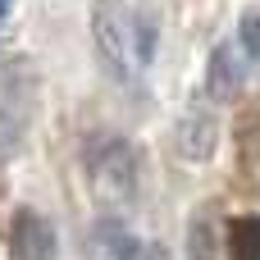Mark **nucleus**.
<instances>
[{
	"mask_svg": "<svg viewBox=\"0 0 260 260\" xmlns=\"http://www.w3.org/2000/svg\"><path fill=\"white\" fill-rule=\"evenodd\" d=\"M37 110V73L27 59H9L0 69V155H9Z\"/></svg>",
	"mask_w": 260,
	"mask_h": 260,
	"instance_id": "1",
	"label": "nucleus"
},
{
	"mask_svg": "<svg viewBox=\"0 0 260 260\" xmlns=\"http://www.w3.org/2000/svg\"><path fill=\"white\" fill-rule=\"evenodd\" d=\"M91 41L110 69V78H128L133 69V14L123 0H96L91 5Z\"/></svg>",
	"mask_w": 260,
	"mask_h": 260,
	"instance_id": "2",
	"label": "nucleus"
},
{
	"mask_svg": "<svg viewBox=\"0 0 260 260\" xmlns=\"http://www.w3.org/2000/svg\"><path fill=\"white\" fill-rule=\"evenodd\" d=\"M91 187L105 206H123L137 192V151L128 142H105L91 155Z\"/></svg>",
	"mask_w": 260,
	"mask_h": 260,
	"instance_id": "3",
	"label": "nucleus"
},
{
	"mask_svg": "<svg viewBox=\"0 0 260 260\" xmlns=\"http://www.w3.org/2000/svg\"><path fill=\"white\" fill-rule=\"evenodd\" d=\"M9 260H59V233L41 210H32V206L14 210V219H9Z\"/></svg>",
	"mask_w": 260,
	"mask_h": 260,
	"instance_id": "4",
	"label": "nucleus"
},
{
	"mask_svg": "<svg viewBox=\"0 0 260 260\" xmlns=\"http://www.w3.org/2000/svg\"><path fill=\"white\" fill-rule=\"evenodd\" d=\"M242 59H247V55L238 50V41H219V46L210 50V59H206V96H210V101L229 105V101L242 96V82H247Z\"/></svg>",
	"mask_w": 260,
	"mask_h": 260,
	"instance_id": "5",
	"label": "nucleus"
},
{
	"mask_svg": "<svg viewBox=\"0 0 260 260\" xmlns=\"http://www.w3.org/2000/svg\"><path fill=\"white\" fill-rule=\"evenodd\" d=\"M215 146H219V114L210 105L192 101L183 110V119H178V151L187 160H210Z\"/></svg>",
	"mask_w": 260,
	"mask_h": 260,
	"instance_id": "6",
	"label": "nucleus"
},
{
	"mask_svg": "<svg viewBox=\"0 0 260 260\" xmlns=\"http://www.w3.org/2000/svg\"><path fill=\"white\" fill-rule=\"evenodd\" d=\"M187 260H219V224H215V206H197L187 215Z\"/></svg>",
	"mask_w": 260,
	"mask_h": 260,
	"instance_id": "7",
	"label": "nucleus"
},
{
	"mask_svg": "<svg viewBox=\"0 0 260 260\" xmlns=\"http://www.w3.org/2000/svg\"><path fill=\"white\" fill-rule=\"evenodd\" d=\"M229 260H260V215H238L224 233Z\"/></svg>",
	"mask_w": 260,
	"mask_h": 260,
	"instance_id": "8",
	"label": "nucleus"
},
{
	"mask_svg": "<svg viewBox=\"0 0 260 260\" xmlns=\"http://www.w3.org/2000/svg\"><path fill=\"white\" fill-rule=\"evenodd\" d=\"M96 238H101V247L110 251V260H146V251H151V247H142V238H137L133 229H123L119 219H101Z\"/></svg>",
	"mask_w": 260,
	"mask_h": 260,
	"instance_id": "9",
	"label": "nucleus"
},
{
	"mask_svg": "<svg viewBox=\"0 0 260 260\" xmlns=\"http://www.w3.org/2000/svg\"><path fill=\"white\" fill-rule=\"evenodd\" d=\"M238 50H242L251 64H260V9L256 5L242 9V18H238Z\"/></svg>",
	"mask_w": 260,
	"mask_h": 260,
	"instance_id": "10",
	"label": "nucleus"
},
{
	"mask_svg": "<svg viewBox=\"0 0 260 260\" xmlns=\"http://www.w3.org/2000/svg\"><path fill=\"white\" fill-rule=\"evenodd\" d=\"M133 37H137V46H133V64H151V50H155V23H151V18H133Z\"/></svg>",
	"mask_w": 260,
	"mask_h": 260,
	"instance_id": "11",
	"label": "nucleus"
},
{
	"mask_svg": "<svg viewBox=\"0 0 260 260\" xmlns=\"http://www.w3.org/2000/svg\"><path fill=\"white\" fill-rule=\"evenodd\" d=\"M146 260H169V251H165V247H151V251H146Z\"/></svg>",
	"mask_w": 260,
	"mask_h": 260,
	"instance_id": "12",
	"label": "nucleus"
},
{
	"mask_svg": "<svg viewBox=\"0 0 260 260\" xmlns=\"http://www.w3.org/2000/svg\"><path fill=\"white\" fill-rule=\"evenodd\" d=\"M9 9H14V0H0V18H9Z\"/></svg>",
	"mask_w": 260,
	"mask_h": 260,
	"instance_id": "13",
	"label": "nucleus"
}]
</instances>
